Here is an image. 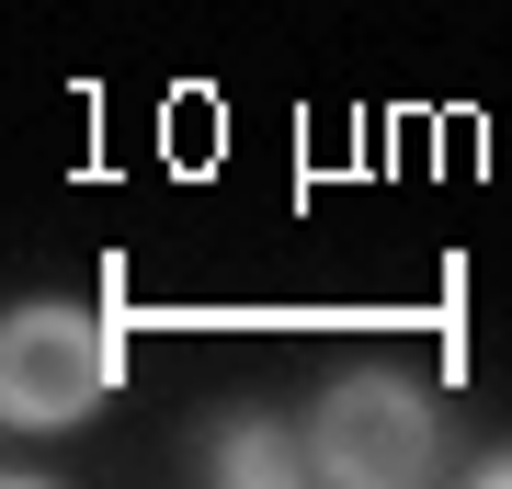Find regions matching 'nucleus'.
I'll return each instance as SVG.
<instances>
[{"label": "nucleus", "mask_w": 512, "mask_h": 489, "mask_svg": "<svg viewBox=\"0 0 512 489\" xmlns=\"http://www.w3.org/2000/svg\"><path fill=\"white\" fill-rule=\"evenodd\" d=\"M114 387H126V342L80 296H23L0 319V421L12 433H80Z\"/></svg>", "instance_id": "obj_1"}, {"label": "nucleus", "mask_w": 512, "mask_h": 489, "mask_svg": "<svg viewBox=\"0 0 512 489\" xmlns=\"http://www.w3.org/2000/svg\"><path fill=\"white\" fill-rule=\"evenodd\" d=\"M433 399L410 376H330L308 410V478L330 489H410L433 478Z\"/></svg>", "instance_id": "obj_2"}, {"label": "nucleus", "mask_w": 512, "mask_h": 489, "mask_svg": "<svg viewBox=\"0 0 512 489\" xmlns=\"http://www.w3.org/2000/svg\"><path fill=\"white\" fill-rule=\"evenodd\" d=\"M296 467H308V421L285 433L274 410H228L217 433H205V478H228V489H274Z\"/></svg>", "instance_id": "obj_3"}, {"label": "nucleus", "mask_w": 512, "mask_h": 489, "mask_svg": "<svg viewBox=\"0 0 512 489\" xmlns=\"http://www.w3.org/2000/svg\"><path fill=\"white\" fill-rule=\"evenodd\" d=\"M478 478H512V444H501V455H490V467H478Z\"/></svg>", "instance_id": "obj_4"}]
</instances>
